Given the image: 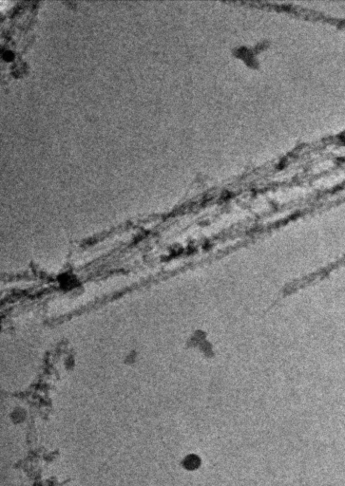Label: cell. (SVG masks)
<instances>
[{
  "label": "cell",
  "mask_w": 345,
  "mask_h": 486,
  "mask_svg": "<svg viewBox=\"0 0 345 486\" xmlns=\"http://www.w3.org/2000/svg\"><path fill=\"white\" fill-rule=\"evenodd\" d=\"M57 280L59 286L62 287L63 290L66 292L73 291L80 285V282L77 279V277H75L73 273H69V272H66L61 276H59Z\"/></svg>",
  "instance_id": "6da1fadb"
}]
</instances>
